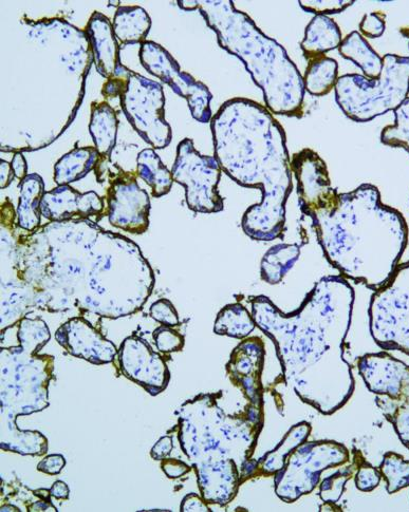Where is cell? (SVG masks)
<instances>
[{"label":"cell","instance_id":"cell-25","mask_svg":"<svg viewBox=\"0 0 409 512\" xmlns=\"http://www.w3.org/2000/svg\"><path fill=\"white\" fill-rule=\"evenodd\" d=\"M137 174L152 188L154 198H161L171 192L174 178L152 148H145L137 156Z\"/></svg>","mask_w":409,"mask_h":512},{"label":"cell","instance_id":"cell-42","mask_svg":"<svg viewBox=\"0 0 409 512\" xmlns=\"http://www.w3.org/2000/svg\"><path fill=\"white\" fill-rule=\"evenodd\" d=\"M68 488L63 482H57L51 489L52 496L58 499L68 498Z\"/></svg>","mask_w":409,"mask_h":512},{"label":"cell","instance_id":"cell-32","mask_svg":"<svg viewBox=\"0 0 409 512\" xmlns=\"http://www.w3.org/2000/svg\"><path fill=\"white\" fill-rule=\"evenodd\" d=\"M363 461L364 460H362V462ZM362 462L357 461V463H353L322 482L321 498L325 503H337L341 499L346 481H348L353 474H356Z\"/></svg>","mask_w":409,"mask_h":512},{"label":"cell","instance_id":"cell-29","mask_svg":"<svg viewBox=\"0 0 409 512\" xmlns=\"http://www.w3.org/2000/svg\"><path fill=\"white\" fill-rule=\"evenodd\" d=\"M256 327V322L247 308L240 303H233L219 312L214 331L218 335L246 339Z\"/></svg>","mask_w":409,"mask_h":512},{"label":"cell","instance_id":"cell-6","mask_svg":"<svg viewBox=\"0 0 409 512\" xmlns=\"http://www.w3.org/2000/svg\"><path fill=\"white\" fill-rule=\"evenodd\" d=\"M368 316L371 336L381 349L409 356V261L371 296Z\"/></svg>","mask_w":409,"mask_h":512},{"label":"cell","instance_id":"cell-4","mask_svg":"<svg viewBox=\"0 0 409 512\" xmlns=\"http://www.w3.org/2000/svg\"><path fill=\"white\" fill-rule=\"evenodd\" d=\"M199 5L219 46L244 63L273 115L302 118L304 77L286 49L260 30L247 13L236 9L231 0H204Z\"/></svg>","mask_w":409,"mask_h":512},{"label":"cell","instance_id":"cell-5","mask_svg":"<svg viewBox=\"0 0 409 512\" xmlns=\"http://www.w3.org/2000/svg\"><path fill=\"white\" fill-rule=\"evenodd\" d=\"M336 101L344 115L358 123H367L398 109L409 93V58L386 54L377 80L360 74H345L336 88Z\"/></svg>","mask_w":409,"mask_h":512},{"label":"cell","instance_id":"cell-23","mask_svg":"<svg viewBox=\"0 0 409 512\" xmlns=\"http://www.w3.org/2000/svg\"><path fill=\"white\" fill-rule=\"evenodd\" d=\"M379 408L393 424L399 439L409 449V368L389 396H383Z\"/></svg>","mask_w":409,"mask_h":512},{"label":"cell","instance_id":"cell-41","mask_svg":"<svg viewBox=\"0 0 409 512\" xmlns=\"http://www.w3.org/2000/svg\"><path fill=\"white\" fill-rule=\"evenodd\" d=\"M64 464H65V461H64V458L61 457V455H58V458H57V455H51V457H49L48 459H46L45 461H43L40 464L39 469L44 472L51 473V469H52L51 467H55L60 472L62 470Z\"/></svg>","mask_w":409,"mask_h":512},{"label":"cell","instance_id":"cell-10","mask_svg":"<svg viewBox=\"0 0 409 512\" xmlns=\"http://www.w3.org/2000/svg\"><path fill=\"white\" fill-rule=\"evenodd\" d=\"M139 59L143 68L156 79L169 85L179 97L188 102L192 117L200 123H211L212 93L207 85L183 72L169 51L161 45L147 41L141 45Z\"/></svg>","mask_w":409,"mask_h":512},{"label":"cell","instance_id":"cell-26","mask_svg":"<svg viewBox=\"0 0 409 512\" xmlns=\"http://www.w3.org/2000/svg\"><path fill=\"white\" fill-rule=\"evenodd\" d=\"M311 425L302 422L293 426L286 434L283 442L272 452L265 455L262 461H259L256 469V476H271L285 467L289 455L297 447L307 441L311 432Z\"/></svg>","mask_w":409,"mask_h":512},{"label":"cell","instance_id":"cell-30","mask_svg":"<svg viewBox=\"0 0 409 512\" xmlns=\"http://www.w3.org/2000/svg\"><path fill=\"white\" fill-rule=\"evenodd\" d=\"M379 469L390 495L409 486V461L402 455L395 452L385 453Z\"/></svg>","mask_w":409,"mask_h":512},{"label":"cell","instance_id":"cell-2","mask_svg":"<svg viewBox=\"0 0 409 512\" xmlns=\"http://www.w3.org/2000/svg\"><path fill=\"white\" fill-rule=\"evenodd\" d=\"M214 157L235 183L258 188L263 197L241 219L245 234L270 242L286 230V204L293 191L292 166L283 126L259 103L235 98L211 120Z\"/></svg>","mask_w":409,"mask_h":512},{"label":"cell","instance_id":"cell-22","mask_svg":"<svg viewBox=\"0 0 409 512\" xmlns=\"http://www.w3.org/2000/svg\"><path fill=\"white\" fill-rule=\"evenodd\" d=\"M100 157L96 147L72 149L54 165V182L61 186L84 179L96 169Z\"/></svg>","mask_w":409,"mask_h":512},{"label":"cell","instance_id":"cell-38","mask_svg":"<svg viewBox=\"0 0 409 512\" xmlns=\"http://www.w3.org/2000/svg\"><path fill=\"white\" fill-rule=\"evenodd\" d=\"M129 69L121 66L115 78L107 80L103 85L102 94L105 99L121 98L127 89Z\"/></svg>","mask_w":409,"mask_h":512},{"label":"cell","instance_id":"cell-16","mask_svg":"<svg viewBox=\"0 0 409 512\" xmlns=\"http://www.w3.org/2000/svg\"><path fill=\"white\" fill-rule=\"evenodd\" d=\"M104 201L95 192L81 194L70 185H61L46 192L42 203V216L50 222L89 219L102 215Z\"/></svg>","mask_w":409,"mask_h":512},{"label":"cell","instance_id":"cell-3","mask_svg":"<svg viewBox=\"0 0 409 512\" xmlns=\"http://www.w3.org/2000/svg\"><path fill=\"white\" fill-rule=\"evenodd\" d=\"M324 256L345 279L379 291L393 277L408 242L400 212L381 201L378 187L362 184L339 194L310 217Z\"/></svg>","mask_w":409,"mask_h":512},{"label":"cell","instance_id":"cell-21","mask_svg":"<svg viewBox=\"0 0 409 512\" xmlns=\"http://www.w3.org/2000/svg\"><path fill=\"white\" fill-rule=\"evenodd\" d=\"M114 32L122 45H142L152 28L151 16L139 6H121L114 17Z\"/></svg>","mask_w":409,"mask_h":512},{"label":"cell","instance_id":"cell-40","mask_svg":"<svg viewBox=\"0 0 409 512\" xmlns=\"http://www.w3.org/2000/svg\"><path fill=\"white\" fill-rule=\"evenodd\" d=\"M15 178L11 163L0 160V188L6 189Z\"/></svg>","mask_w":409,"mask_h":512},{"label":"cell","instance_id":"cell-34","mask_svg":"<svg viewBox=\"0 0 409 512\" xmlns=\"http://www.w3.org/2000/svg\"><path fill=\"white\" fill-rule=\"evenodd\" d=\"M153 337L158 350L162 353L178 352L184 347V337L171 327L158 328Z\"/></svg>","mask_w":409,"mask_h":512},{"label":"cell","instance_id":"cell-8","mask_svg":"<svg viewBox=\"0 0 409 512\" xmlns=\"http://www.w3.org/2000/svg\"><path fill=\"white\" fill-rule=\"evenodd\" d=\"M120 104L127 121L144 142L154 149L171 144L173 131L165 120V96L161 84L129 69L127 89Z\"/></svg>","mask_w":409,"mask_h":512},{"label":"cell","instance_id":"cell-15","mask_svg":"<svg viewBox=\"0 0 409 512\" xmlns=\"http://www.w3.org/2000/svg\"><path fill=\"white\" fill-rule=\"evenodd\" d=\"M119 359L125 376L141 385L162 389L169 382L170 372L164 359L140 337H128L123 341Z\"/></svg>","mask_w":409,"mask_h":512},{"label":"cell","instance_id":"cell-17","mask_svg":"<svg viewBox=\"0 0 409 512\" xmlns=\"http://www.w3.org/2000/svg\"><path fill=\"white\" fill-rule=\"evenodd\" d=\"M86 34L90 43L97 71L106 80L118 74L122 64L120 46L109 18L94 12L89 18Z\"/></svg>","mask_w":409,"mask_h":512},{"label":"cell","instance_id":"cell-33","mask_svg":"<svg viewBox=\"0 0 409 512\" xmlns=\"http://www.w3.org/2000/svg\"><path fill=\"white\" fill-rule=\"evenodd\" d=\"M301 8L316 15H332L342 13L356 2L353 0H311V2H299Z\"/></svg>","mask_w":409,"mask_h":512},{"label":"cell","instance_id":"cell-37","mask_svg":"<svg viewBox=\"0 0 409 512\" xmlns=\"http://www.w3.org/2000/svg\"><path fill=\"white\" fill-rule=\"evenodd\" d=\"M386 15L382 12H371L363 17L360 33L368 39H379L386 28Z\"/></svg>","mask_w":409,"mask_h":512},{"label":"cell","instance_id":"cell-14","mask_svg":"<svg viewBox=\"0 0 409 512\" xmlns=\"http://www.w3.org/2000/svg\"><path fill=\"white\" fill-rule=\"evenodd\" d=\"M59 344L71 355L95 365L114 362L118 350L82 317L72 318L55 334Z\"/></svg>","mask_w":409,"mask_h":512},{"label":"cell","instance_id":"cell-35","mask_svg":"<svg viewBox=\"0 0 409 512\" xmlns=\"http://www.w3.org/2000/svg\"><path fill=\"white\" fill-rule=\"evenodd\" d=\"M381 480L382 474L380 469L364 460L356 472L355 482L357 488L364 492H370L379 486Z\"/></svg>","mask_w":409,"mask_h":512},{"label":"cell","instance_id":"cell-31","mask_svg":"<svg viewBox=\"0 0 409 512\" xmlns=\"http://www.w3.org/2000/svg\"><path fill=\"white\" fill-rule=\"evenodd\" d=\"M395 124L382 130L381 142L390 147H401L409 153V98L395 111Z\"/></svg>","mask_w":409,"mask_h":512},{"label":"cell","instance_id":"cell-28","mask_svg":"<svg viewBox=\"0 0 409 512\" xmlns=\"http://www.w3.org/2000/svg\"><path fill=\"white\" fill-rule=\"evenodd\" d=\"M301 255L296 244H277L269 250L262 260V279L269 284L280 283Z\"/></svg>","mask_w":409,"mask_h":512},{"label":"cell","instance_id":"cell-24","mask_svg":"<svg viewBox=\"0 0 409 512\" xmlns=\"http://www.w3.org/2000/svg\"><path fill=\"white\" fill-rule=\"evenodd\" d=\"M343 58L359 66L369 80H377L383 69V59L358 31L348 34L339 48Z\"/></svg>","mask_w":409,"mask_h":512},{"label":"cell","instance_id":"cell-27","mask_svg":"<svg viewBox=\"0 0 409 512\" xmlns=\"http://www.w3.org/2000/svg\"><path fill=\"white\" fill-rule=\"evenodd\" d=\"M338 80L339 64L326 55L309 62L304 77L305 90L313 97H325L336 88Z\"/></svg>","mask_w":409,"mask_h":512},{"label":"cell","instance_id":"cell-7","mask_svg":"<svg viewBox=\"0 0 409 512\" xmlns=\"http://www.w3.org/2000/svg\"><path fill=\"white\" fill-rule=\"evenodd\" d=\"M349 461L348 449L337 442H305L289 455L285 467L275 474V492L293 503L318 486L321 473Z\"/></svg>","mask_w":409,"mask_h":512},{"label":"cell","instance_id":"cell-11","mask_svg":"<svg viewBox=\"0 0 409 512\" xmlns=\"http://www.w3.org/2000/svg\"><path fill=\"white\" fill-rule=\"evenodd\" d=\"M137 172H124L109 182L106 193L109 223L124 232L142 235L150 227L151 199L137 181Z\"/></svg>","mask_w":409,"mask_h":512},{"label":"cell","instance_id":"cell-9","mask_svg":"<svg viewBox=\"0 0 409 512\" xmlns=\"http://www.w3.org/2000/svg\"><path fill=\"white\" fill-rule=\"evenodd\" d=\"M222 169L213 156H203L191 139L182 140L177 147L172 168L174 181L185 188V201L197 214H217L225 210V200L218 192Z\"/></svg>","mask_w":409,"mask_h":512},{"label":"cell","instance_id":"cell-39","mask_svg":"<svg viewBox=\"0 0 409 512\" xmlns=\"http://www.w3.org/2000/svg\"><path fill=\"white\" fill-rule=\"evenodd\" d=\"M11 165L16 179L23 181L28 176V164L20 151L14 154Z\"/></svg>","mask_w":409,"mask_h":512},{"label":"cell","instance_id":"cell-18","mask_svg":"<svg viewBox=\"0 0 409 512\" xmlns=\"http://www.w3.org/2000/svg\"><path fill=\"white\" fill-rule=\"evenodd\" d=\"M342 42L343 36L339 25L329 16L316 15L306 28L301 49L305 59L310 62L340 48Z\"/></svg>","mask_w":409,"mask_h":512},{"label":"cell","instance_id":"cell-20","mask_svg":"<svg viewBox=\"0 0 409 512\" xmlns=\"http://www.w3.org/2000/svg\"><path fill=\"white\" fill-rule=\"evenodd\" d=\"M117 111L107 102L92 103L89 132L101 157H110L117 144Z\"/></svg>","mask_w":409,"mask_h":512},{"label":"cell","instance_id":"cell-1","mask_svg":"<svg viewBox=\"0 0 409 512\" xmlns=\"http://www.w3.org/2000/svg\"><path fill=\"white\" fill-rule=\"evenodd\" d=\"M353 303L355 291L342 276L322 278L291 314L266 296L251 301L256 326L273 341L285 383L324 415L343 408L355 391L352 369L344 358Z\"/></svg>","mask_w":409,"mask_h":512},{"label":"cell","instance_id":"cell-19","mask_svg":"<svg viewBox=\"0 0 409 512\" xmlns=\"http://www.w3.org/2000/svg\"><path fill=\"white\" fill-rule=\"evenodd\" d=\"M18 188L17 225L24 232L34 233L41 227V203L46 193L44 180L40 175L30 174L18 184Z\"/></svg>","mask_w":409,"mask_h":512},{"label":"cell","instance_id":"cell-12","mask_svg":"<svg viewBox=\"0 0 409 512\" xmlns=\"http://www.w3.org/2000/svg\"><path fill=\"white\" fill-rule=\"evenodd\" d=\"M292 172L302 213L311 217L327 210L337 200L339 192L331 185L325 161L314 150L305 148L293 156Z\"/></svg>","mask_w":409,"mask_h":512},{"label":"cell","instance_id":"cell-13","mask_svg":"<svg viewBox=\"0 0 409 512\" xmlns=\"http://www.w3.org/2000/svg\"><path fill=\"white\" fill-rule=\"evenodd\" d=\"M266 350L259 337L246 338L231 354L227 371L231 381L244 390L250 403L264 405L262 377Z\"/></svg>","mask_w":409,"mask_h":512},{"label":"cell","instance_id":"cell-36","mask_svg":"<svg viewBox=\"0 0 409 512\" xmlns=\"http://www.w3.org/2000/svg\"><path fill=\"white\" fill-rule=\"evenodd\" d=\"M151 316L160 324L167 327L179 325L178 313L173 303L167 299H160L151 308Z\"/></svg>","mask_w":409,"mask_h":512}]
</instances>
